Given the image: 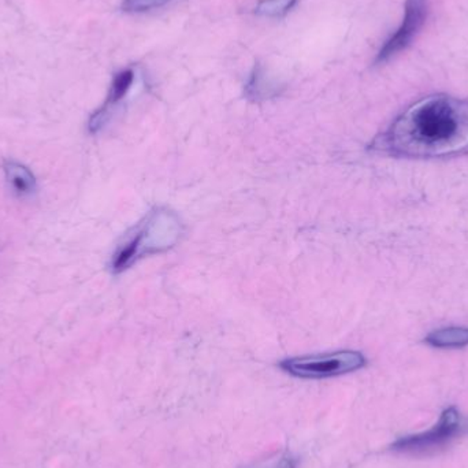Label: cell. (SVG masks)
Returning <instances> with one entry per match:
<instances>
[{"instance_id":"cell-12","label":"cell","mask_w":468,"mask_h":468,"mask_svg":"<svg viewBox=\"0 0 468 468\" xmlns=\"http://www.w3.org/2000/svg\"><path fill=\"white\" fill-rule=\"evenodd\" d=\"M169 2L170 0H123L122 8L128 13H143V11L162 7Z\"/></svg>"},{"instance_id":"cell-7","label":"cell","mask_w":468,"mask_h":468,"mask_svg":"<svg viewBox=\"0 0 468 468\" xmlns=\"http://www.w3.org/2000/svg\"><path fill=\"white\" fill-rule=\"evenodd\" d=\"M5 180L19 197H30L37 189L35 175L25 165L16 161H7L3 165Z\"/></svg>"},{"instance_id":"cell-8","label":"cell","mask_w":468,"mask_h":468,"mask_svg":"<svg viewBox=\"0 0 468 468\" xmlns=\"http://www.w3.org/2000/svg\"><path fill=\"white\" fill-rule=\"evenodd\" d=\"M425 341L434 348H463L468 346V327H445L436 330Z\"/></svg>"},{"instance_id":"cell-6","label":"cell","mask_w":468,"mask_h":468,"mask_svg":"<svg viewBox=\"0 0 468 468\" xmlns=\"http://www.w3.org/2000/svg\"><path fill=\"white\" fill-rule=\"evenodd\" d=\"M133 81L134 73L131 69H126V70L115 74L106 101H104L101 109L96 110V112L90 115V121H88V131H90V133L95 134L103 129V126L106 125L107 121H109L110 115H112V109L128 95Z\"/></svg>"},{"instance_id":"cell-3","label":"cell","mask_w":468,"mask_h":468,"mask_svg":"<svg viewBox=\"0 0 468 468\" xmlns=\"http://www.w3.org/2000/svg\"><path fill=\"white\" fill-rule=\"evenodd\" d=\"M468 433V418H464L456 407H450L442 412L439 422L423 433L401 437L393 442L392 451L401 455L433 456L447 450L452 442Z\"/></svg>"},{"instance_id":"cell-1","label":"cell","mask_w":468,"mask_h":468,"mask_svg":"<svg viewBox=\"0 0 468 468\" xmlns=\"http://www.w3.org/2000/svg\"><path fill=\"white\" fill-rule=\"evenodd\" d=\"M373 147L401 158H450L468 153V101L422 99L401 112Z\"/></svg>"},{"instance_id":"cell-4","label":"cell","mask_w":468,"mask_h":468,"mask_svg":"<svg viewBox=\"0 0 468 468\" xmlns=\"http://www.w3.org/2000/svg\"><path fill=\"white\" fill-rule=\"evenodd\" d=\"M367 365L359 351H335L329 354L288 357L280 363L283 373L302 379H326L355 373Z\"/></svg>"},{"instance_id":"cell-11","label":"cell","mask_w":468,"mask_h":468,"mask_svg":"<svg viewBox=\"0 0 468 468\" xmlns=\"http://www.w3.org/2000/svg\"><path fill=\"white\" fill-rule=\"evenodd\" d=\"M239 468H297V458L289 452L277 453L263 461Z\"/></svg>"},{"instance_id":"cell-5","label":"cell","mask_w":468,"mask_h":468,"mask_svg":"<svg viewBox=\"0 0 468 468\" xmlns=\"http://www.w3.org/2000/svg\"><path fill=\"white\" fill-rule=\"evenodd\" d=\"M426 18H428V2L426 0H407L403 24L396 30L395 35L384 44L381 51L377 55L376 63L388 62L399 52L406 49L412 43L415 36L422 29Z\"/></svg>"},{"instance_id":"cell-10","label":"cell","mask_w":468,"mask_h":468,"mask_svg":"<svg viewBox=\"0 0 468 468\" xmlns=\"http://www.w3.org/2000/svg\"><path fill=\"white\" fill-rule=\"evenodd\" d=\"M271 90L272 87H270L269 82L264 79L263 70H261V66H258L253 70L250 82H248L247 95L253 99L266 98L272 92Z\"/></svg>"},{"instance_id":"cell-9","label":"cell","mask_w":468,"mask_h":468,"mask_svg":"<svg viewBox=\"0 0 468 468\" xmlns=\"http://www.w3.org/2000/svg\"><path fill=\"white\" fill-rule=\"evenodd\" d=\"M296 3L297 0H261L255 7V14L267 18H280L286 16Z\"/></svg>"},{"instance_id":"cell-2","label":"cell","mask_w":468,"mask_h":468,"mask_svg":"<svg viewBox=\"0 0 468 468\" xmlns=\"http://www.w3.org/2000/svg\"><path fill=\"white\" fill-rule=\"evenodd\" d=\"M184 234L180 217L169 208L150 211L133 229L123 236L110 261V270L121 274L145 256L175 247Z\"/></svg>"}]
</instances>
